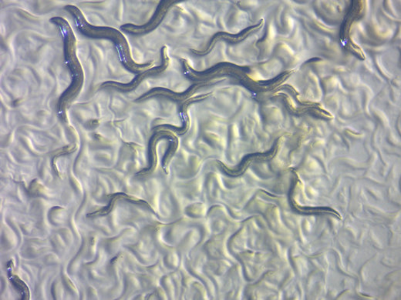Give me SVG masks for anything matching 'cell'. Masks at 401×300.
<instances>
[{"label":"cell","mask_w":401,"mask_h":300,"mask_svg":"<svg viewBox=\"0 0 401 300\" xmlns=\"http://www.w3.org/2000/svg\"><path fill=\"white\" fill-rule=\"evenodd\" d=\"M264 24L263 19L260 22L253 26H250L246 29V30L242 31L238 34H232L224 32H219L215 33L212 38L207 46H204V49L200 51L191 50L190 51L195 56H204L209 54L214 49L215 45L217 44L219 41H224L229 44H238L242 43L247 38H248L251 34L257 32L262 27Z\"/></svg>","instance_id":"5"},{"label":"cell","mask_w":401,"mask_h":300,"mask_svg":"<svg viewBox=\"0 0 401 300\" xmlns=\"http://www.w3.org/2000/svg\"><path fill=\"white\" fill-rule=\"evenodd\" d=\"M212 94V93H209L207 94H202L197 96H193V98H192L189 100L182 103L180 114H181L182 119L183 120L182 128H174V125H161V127L159 128V130L164 129V128H169L173 130L175 132L179 133L180 134L187 132L189 128V122H190L188 115V109L189 108V105H192L194 103H198L208 99Z\"/></svg>","instance_id":"8"},{"label":"cell","mask_w":401,"mask_h":300,"mask_svg":"<svg viewBox=\"0 0 401 300\" xmlns=\"http://www.w3.org/2000/svg\"><path fill=\"white\" fill-rule=\"evenodd\" d=\"M224 80H212L204 82H195L194 83L188 90L184 92H174L169 89L162 88V87H156L144 93L139 98L137 99L136 102H143L147 100H149L154 98H159L168 99L174 102L183 103L185 101L189 100L193 98L194 94L198 92L200 89L204 88V87L210 86L212 85L222 83Z\"/></svg>","instance_id":"3"},{"label":"cell","mask_w":401,"mask_h":300,"mask_svg":"<svg viewBox=\"0 0 401 300\" xmlns=\"http://www.w3.org/2000/svg\"><path fill=\"white\" fill-rule=\"evenodd\" d=\"M11 281L19 291L23 294L24 299H29V289L26 284L16 276H14V278L11 279Z\"/></svg>","instance_id":"10"},{"label":"cell","mask_w":401,"mask_h":300,"mask_svg":"<svg viewBox=\"0 0 401 300\" xmlns=\"http://www.w3.org/2000/svg\"><path fill=\"white\" fill-rule=\"evenodd\" d=\"M66 11L71 14L80 32L87 37L93 38H109L115 44L119 59L126 69L134 73H140L151 69L154 62L143 64L135 63L132 57L131 50L128 41L124 36L116 29L107 26H94L86 22L85 17L79 9L74 6L68 5Z\"/></svg>","instance_id":"1"},{"label":"cell","mask_w":401,"mask_h":300,"mask_svg":"<svg viewBox=\"0 0 401 300\" xmlns=\"http://www.w3.org/2000/svg\"><path fill=\"white\" fill-rule=\"evenodd\" d=\"M278 151V143L274 146V148L268 152L265 153H254L249 155L246 158H244L240 165L237 169L231 170L224 167L223 164H221L223 170L227 173L229 174L231 176H240L242 174L246 171L248 167H249L250 164L253 162L257 161H266L269 160L275 156L276 153Z\"/></svg>","instance_id":"7"},{"label":"cell","mask_w":401,"mask_h":300,"mask_svg":"<svg viewBox=\"0 0 401 300\" xmlns=\"http://www.w3.org/2000/svg\"><path fill=\"white\" fill-rule=\"evenodd\" d=\"M170 64V59L167 53V47L164 46L162 50V63L159 66L151 68L142 72L135 77L129 83H121L114 81L105 82L102 85V88H112L122 93H130L136 90L144 79L148 77L159 75L164 73Z\"/></svg>","instance_id":"4"},{"label":"cell","mask_w":401,"mask_h":300,"mask_svg":"<svg viewBox=\"0 0 401 300\" xmlns=\"http://www.w3.org/2000/svg\"><path fill=\"white\" fill-rule=\"evenodd\" d=\"M51 21L61 30L64 38L65 63L73 76L71 85L61 95L58 103V114L63 120H66V110L81 90L84 76L82 67L76 55V38L69 24L62 17H54Z\"/></svg>","instance_id":"2"},{"label":"cell","mask_w":401,"mask_h":300,"mask_svg":"<svg viewBox=\"0 0 401 300\" xmlns=\"http://www.w3.org/2000/svg\"><path fill=\"white\" fill-rule=\"evenodd\" d=\"M177 3L178 1H175V0H163V1L160 2L152 19L149 23L142 26H137L131 24H124L122 26V30L133 35L149 33L159 26L166 14H168L170 8Z\"/></svg>","instance_id":"6"},{"label":"cell","mask_w":401,"mask_h":300,"mask_svg":"<svg viewBox=\"0 0 401 300\" xmlns=\"http://www.w3.org/2000/svg\"><path fill=\"white\" fill-rule=\"evenodd\" d=\"M290 205L293 210H295L298 214L302 215H322V214H331L335 217H340L334 210L327 207H301L297 205L290 195Z\"/></svg>","instance_id":"9"}]
</instances>
